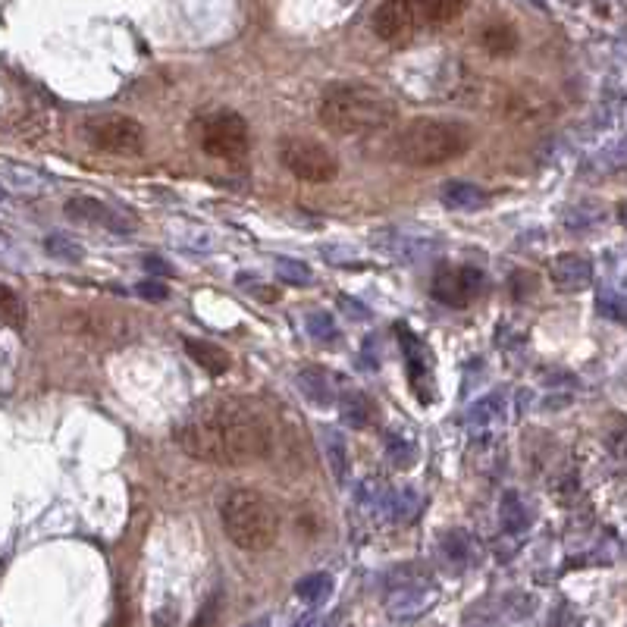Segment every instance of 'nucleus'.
Listing matches in <instances>:
<instances>
[{
  "instance_id": "obj_7",
  "label": "nucleus",
  "mask_w": 627,
  "mask_h": 627,
  "mask_svg": "<svg viewBox=\"0 0 627 627\" xmlns=\"http://www.w3.org/2000/svg\"><path fill=\"white\" fill-rule=\"evenodd\" d=\"M248 123L232 110H217L204 120L201 126V151L207 157L226 160V164H239L248 157Z\"/></svg>"
},
{
  "instance_id": "obj_11",
  "label": "nucleus",
  "mask_w": 627,
  "mask_h": 627,
  "mask_svg": "<svg viewBox=\"0 0 627 627\" xmlns=\"http://www.w3.org/2000/svg\"><path fill=\"white\" fill-rule=\"evenodd\" d=\"M370 26H374V35L380 41H389V44H399L417 32V22H414L408 0H383V4L374 10V16H370Z\"/></svg>"
},
{
  "instance_id": "obj_39",
  "label": "nucleus",
  "mask_w": 627,
  "mask_h": 627,
  "mask_svg": "<svg viewBox=\"0 0 627 627\" xmlns=\"http://www.w3.org/2000/svg\"><path fill=\"white\" fill-rule=\"evenodd\" d=\"M7 201V192H4V185H0V204H4Z\"/></svg>"
},
{
  "instance_id": "obj_28",
  "label": "nucleus",
  "mask_w": 627,
  "mask_h": 627,
  "mask_svg": "<svg viewBox=\"0 0 627 627\" xmlns=\"http://www.w3.org/2000/svg\"><path fill=\"white\" fill-rule=\"evenodd\" d=\"M44 248H48V254L57 261H69V264L85 261V248L69 236H48L44 239Z\"/></svg>"
},
{
  "instance_id": "obj_3",
  "label": "nucleus",
  "mask_w": 627,
  "mask_h": 627,
  "mask_svg": "<svg viewBox=\"0 0 627 627\" xmlns=\"http://www.w3.org/2000/svg\"><path fill=\"white\" fill-rule=\"evenodd\" d=\"M474 132L461 120H439V116H421L402 126L389 142L392 160L408 167H439L461 157L471 148Z\"/></svg>"
},
{
  "instance_id": "obj_5",
  "label": "nucleus",
  "mask_w": 627,
  "mask_h": 627,
  "mask_svg": "<svg viewBox=\"0 0 627 627\" xmlns=\"http://www.w3.org/2000/svg\"><path fill=\"white\" fill-rule=\"evenodd\" d=\"M439 590L421 565H402L386 577V612L396 621H414L433 609Z\"/></svg>"
},
{
  "instance_id": "obj_32",
  "label": "nucleus",
  "mask_w": 627,
  "mask_h": 627,
  "mask_svg": "<svg viewBox=\"0 0 627 627\" xmlns=\"http://www.w3.org/2000/svg\"><path fill=\"white\" fill-rule=\"evenodd\" d=\"M606 443H609L615 458L627 461V421H624V417H618V421H615V427L606 436Z\"/></svg>"
},
{
  "instance_id": "obj_33",
  "label": "nucleus",
  "mask_w": 627,
  "mask_h": 627,
  "mask_svg": "<svg viewBox=\"0 0 627 627\" xmlns=\"http://www.w3.org/2000/svg\"><path fill=\"white\" fill-rule=\"evenodd\" d=\"M220 606H223V596L214 593L211 599L204 602V609H201V615L195 618L192 627H217V621H220Z\"/></svg>"
},
{
  "instance_id": "obj_41",
  "label": "nucleus",
  "mask_w": 627,
  "mask_h": 627,
  "mask_svg": "<svg viewBox=\"0 0 627 627\" xmlns=\"http://www.w3.org/2000/svg\"><path fill=\"white\" fill-rule=\"evenodd\" d=\"M624 223H627V211H624Z\"/></svg>"
},
{
  "instance_id": "obj_17",
  "label": "nucleus",
  "mask_w": 627,
  "mask_h": 627,
  "mask_svg": "<svg viewBox=\"0 0 627 627\" xmlns=\"http://www.w3.org/2000/svg\"><path fill=\"white\" fill-rule=\"evenodd\" d=\"M79 336H95V339H126L129 336V327H126V320L120 317H113V314H79L76 320V327H73Z\"/></svg>"
},
{
  "instance_id": "obj_23",
  "label": "nucleus",
  "mask_w": 627,
  "mask_h": 627,
  "mask_svg": "<svg viewBox=\"0 0 627 627\" xmlns=\"http://www.w3.org/2000/svg\"><path fill=\"white\" fill-rule=\"evenodd\" d=\"M417 512H421V496H417L411 486L408 490H392L389 493V505H386V515H392L396 521H414Z\"/></svg>"
},
{
  "instance_id": "obj_38",
  "label": "nucleus",
  "mask_w": 627,
  "mask_h": 627,
  "mask_svg": "<svg viewBox=\"0 0 627 627\" xmlns=\"http://www.w3.org/2000/svg\"><path fill=\"white\" fill-rule=\"evenodd\" d=\"M245 627H270V618L264 615V618H258V621H251V624H245Z\"/></svg>"
},
{
  "instance_id": "obj_25",
  "label": "nucleus",
  "mask_w": 627,
  "mask_h": 627,
  "mask_svg": "<svg viewBox=\"0 0 627 627\" xmlns=\"http://www.w3.org/2000/svg\"><path fill=\"white\" fill-rule=\"evenodd\" d=\"M402 342L408 352V370H411L414 389H421L427 383V348L411 336V330H402Z\"/></svg>"
},
{
  "instance_id": "obj_10",
  "label": "nucleus",
  "mask_w": 627,
  "mask_h": 627,
  "mask_svg": "<svg viewBox=\"0 0 627 627\" xmlns=\"http://www.w3.org/2000/svg\"><path fill=\"white\" fill-rule=\"evenodd\" d=\"M486 276L474 267H449L433 280V298L449 308H468L474 298L483 295Z\"/></svg>"
},
{
  "instance_id": "obj_18",
  "label": "nucleus",
  "mask_w": 627,
  "mask_h": 627,
  "mask_svg": "<svg viewBox=\"0 0 627 627\" xmlns=\"http://www.w3.org/2000/svg\"><path fill=\"white\" fill-rule=\"evenodd\" d=\"M182 345H185V352H189V358L198 367H204L211 377H220V374H226V370H229V355L223 352L220 345L201 342V339H182Z\"/></svg>"
},
{
  "instance_id": "obj_21",
  "label": "nucleus",
  "mask_w": 627,
  "mask_h": 627,
  "mask_svg": "<svg viewBox=\"0 0 627 627\" xmlns=\"http://www.w3.org/2000/svg\"><path fill=\"white\" fill-rule=\"evenodd\" d=\"M480 41H483L486 54L508 57V54H515V48H518V32H515V26H508V22H493V26L483 29Z\"/></svg>"
},
{
  "instance_id": "obj_29",
  "label": "nucleus",
  "mask_w": 627,
  "mask_h": 627,
  "mask_svg": "<svg viewBox=\"0 0 627 627\" xmlns=\"http://www.w3.org/2000/svg\"><path fill=\"white\" fill-rule=\"evenodd\" d=\"M386 452H389L392 464H396V468H402V471L414 468V461H417V446L408 443V439L399 436V433H389L386 436Z\"/></svg>"
},
{
  "instance_id": "obj_22",
  "label": "nucleus",
  "mask_w": 627,
  "mask_h": 627,
  "mask_svg": "<svg viewBox=\"0 0 627 627\" xmlns=\"http://www.w3.org/2000/svg\"><path fill=\"white\" fill-rule=\"evenodd\" d=\"M333 593V577L323 574V571H314V574H305L295 584V596L301 602H308V606H320L323 599Z\"/></svg>"
},
{
  "instance_id": "obj_20",
  "label": "nucleus",
  "mask_w": 627,
  "mask_h": 627,
  "mask_svg": "<svg viewBox=\"0 0 627 627\" xmlns=\"http://www.w3.org/2000/svg\"><path fill=\"white\" fill-rule=\"evenodd\" d=\"M499 521H502V530L508 533V537H521V533H527V527H530V512H527L524 499H521L515 490H508V493L502 496Z\"/></svg>"
},
{
  "instance_id": "obj_19",
  "label": "nucleus",
  "mask_w": 627,
  "mask_h": 627,
  "mask_svg": "<svg viewBox=\"0 0 627 627\" xmlns=\"http://www.w3.org/2000/svg\"><path fill=\"white\" fill-rule=\"evenodd\" d=\"M339 417L345 427L364 430V427H370V421H374V402H370L364 392H345V396L339 399Z\"/></svg>"
},
{
  "instance_id": "obj_27",
  "label": "nucleus",
  "mask_w": 627,
  "mask_h": 627,
  "mask_svg": "<svg viewBox=\"0 0 627 627\" xmlns=\"http://www.w3.org/2000/svg\"><path fill=\"white\" fill-rule=\"evenodd\" d=\"M276 276H280V280L289 283V286H311L314 270L305 261H298V258H280V261H276Z\"/></svg>"
},
{
  "instance_id": "obj_26",
  "label": "nucleus",
  "mask_w": 627,
  "mask_h": 627,
  "mask_svg": "<svg viewBox=\"0 0 627 627\" xmlns=\"http://www.w3.org/2000/svg\"><path fill=\"white\" fill-rule=\"evenodd\" d=\"M327 458H330V471L339 483L348 480V449H345V439L342 433L336 430H327Z\"/></svg>"
},
{
  "instance_id": "obj_12",
  "label": "nucleus",
  "mask_w": 627,
  "mask_h": 627,
  "mask_svg": "<svg viewBox=\"0 0 627 627\" xmlns=\"http://www.w3.org/2000/svg\"><path fill=\"white\" fill-rule=\"evenodd\" d=\"M593 261L584 258V254H559V258L552 261V283L565 289V292H580L593 286Z\"/></svg>"
},
{
  "instance_id": "obj_24",
  "label": "nucleus",
  "mask_w": 627,
  "mask_h": 627,
  "mask_svg": "<svg viewBox=\"0 0 627 627\" xmlns=\"http://www.w3.org/2000/svg\"><path fill=\"white\" fill-rule=\"evenodd\" d=\"M0 323L13 330L26 327V305H22V298L4 283H0Z\"/></svg>"
},
{
  "instance_id": "obj_14",
  "label": "nucleus",
  "mask_w": 627,
  "mask_h": 627,
  "mask_svg": "<svg viewBox=\"0 0 627 627\" xmlns=\"http://www.w3.org/2000/svg\"><path fill=\"white\" fill-rule=\"evenodd\" d=\"M439 201L452 207V211H483V207L490 204V195H486V189H480L477 182L449 179L443 182V189H439Z\"/></svg>"
},
{
  "instance_id": "obj_37",
  "label": "nucleus",
  "mask_w": 627,
  "mask_h": 627,
  "mask_svg": "<svg viewBox=\"0 0 627 627\" xmlns=\"http://www.w3.org/2000/svg\"><path fill=\"white\" fill-rule=\"evenodd\" d=\"M292 627H323V615L320 612H308V615H301Z\"/></svg>"
},
{
  "instance_id": "obj_16",
  "label": "nucleus",
  "mask_w": 627,
  "mask_h": 627,
  "mask_svg": "<svg viewBox=\"0 0 627 627\" xmlns=\"http://www.w3.org/2000/svg\"><path fill=\"white\" fill-rule=\"evenodd\" d=\"M439 559L446 562L449 571H464L474 562V543L464 530H446L439 537Z\"/></svg>"
},
{
  "instance_id": "obj_1",
  "label": "nucleus",
  "mask_w": 627,
  "mask_h": 627,
  "mask_svg": "<svg viewBox=\"0 0 627 627\" xmlns=\"http://www.w3.org/2000/svg\"><path fill=\"white\" fill-rule=\"evenodd\" d=\"M176 446L204 464L242 468L261 461L273 449L267 417L242 399H217L189 414L173 433Z\"/></svg>"
},
{
  "instance_id": "obj_13",
  "label": "nucleus",
  "mask_w": 627,
  "mask_h": 627,
  "mask_svg": "<svg viewBox=\"0 0 627 627\" xmlns=\"http://www.w3.org/2000/svg\"><path fill=\"white\" fill-rule=\"evenodd\" d=\"M295 383H298L301 396H305L317 408H330L339 399V383H336V377L330 374L327 367H305V370H298Z\"/></svg>"
},
{
  "instance_id": "obj_35",
  "label": "nucleus",
  "mask_w": 627,
  "mask_h": 627,
  "mask_svg": "<svg viewBox=\"0 0 627 627\" xmlns=\"http://www.w3.org/2000/svg\"><path fill=\"white\" fill-rule=\"evenodd\" d=\"M145 270L154 273V276H173L176 273L164 258H154V254H148V258H145Z\"/></svg>"
},
{
  "instance_id": "obj_40",
  "label": "nucleus",
  "mask_w": 627,
  "mask_h": 627,
  "mask_svg": "<svg viewBox=\"0 0 627 627\" xmlns=\"http://www.w3.org/2000/svg\"><path fill=\"white\" fill-rule=\"evenodd\" d=\"M621 298H624V301H627V283H624V295H621Z\"/></svg>"
},
{
  "instance_id": "obj_15",
  "label": "nucleus",
  "mask_w": 627,
  "mask_h": 627,
  "mask_svg": "<svg viewBox=\"0 0 627 627\" xmlns=\"http://www.w3.org/2000/svg\"><path fill=\"white\" fill-rule=\"evenodd\" d=\"M414 13L417 29L421 26H446V22L458 19L464 10V0H408Z\"/></svg>"
},
{
  "instance_id": "obj_9",
  "label": "nucleus",
  "mask_w": 627,
  "mask_h": 627,
  "mask_svg": "<svg viewBox=\"0 0 627 627\" xmlns=\"http://www.w3.org/2000/svg\"><path fill=\"white\" fill-rule=\"evenodd\" d=\"M66 217L76 220V223H85V226H98V229H107L113 236H129L135 229V220L129 214H123L120 207L113 204H104L98 198H88V195H79V198H69L66 201Z\"/></svg>"
},
{
  "instance_id": "obj_34",
  "label": "nucleus",
  "mask_w": 627,
  "mask_h": 627,
  "mask_svg": "<svg viewBox=\"0 0 627 627\" xmlns=\"http://www.w3.org/2000/svg\"><path fill=\"white\" fill-rule=\"evenodd\" d=\"M135 295L145 298V301H164L170 295V289H167V283H160V280H145V283L135 286Z\"/></svg>"
},
{
  "instance_id": "obj_36",
  "label": "nucleus",
  "mask_w": 627,
  "mask_h": 627,
  "mask_svg": "<svg viewBox=\"0 0 627 627\" xmlns=\"http://www.w3.org/2000/svg\"><path fill=\"white\" fill-rule=\"evenodd\" d=\"M339 301H342V305H345V314H348V317H361V320H367V317H370V311H367V308L361 305V301H355V298H348V295H342Z\"/></svg>"
},
{
  "instance_id": "obj_2",
  "label": "nucleus",
  "mask_w": 627,
  "mask_h": 627,
  "mask_svg": "<svg viewBox=\"0 0 627 627\" xmlns=\"http://www.w3.org/2000/svg\"><path fill=\"white\" fill-rule=\"evenodd\" d=\"M320 123L339 135L377 132L396 123L399 107L386 91L367 82H336L323 91L317 107Z\"/></svg>"
},
{
  "instance_id": "obj_31",
  "label": "nucleus",
  "mask_w": 627,
  "mask_h": 627,
  "mask_svg": "<svg viewBox=\"0 0 627 627\" xmlns=\"http://www.w3.org/2000/svg\"><path fill=\"white\" fill-rule=\"evenodd\" d=\"M499 396H490V399H483V402H477V405H471V411H468V424L477 430V427H486L493 421V414L499 411Z\"/></svg>"
},
{
  "instance_id": "obj_6",
  "label": "nucleus",
  "mask_w": 627,
  "mask_h": 627,
  "mask_svg": "<svg viewBox=\"0 0 627 627\" xmlns=\"http://www.w3.org/2000/svg\"><path fill=\"white\" fill-rule=\"evenodd\" d=\"M82 132H85L91 148L107 151V154L132 157V154L145 151V129H142V123L132 120V116H126V113H98V116H91Z\"/></svg>"
},
{
  "instance_id": "obj_30",
  "label": "nucleus",
  "mask_w": 627,
  "mask_h": 627,
  "mask_svg": "<svg viewBox=\"0 0 627 627\" xmlns=\"http://www.w3.org/2000/svg\"><path fill=\"white\" fill-rule=\"evenodd\" d=\"M305 330H308V336L317 339V342H333V339L339 336L336 323H333V314H327V311H314V314H308Z\"/></svg>"
},
{
  "instance_id": "obj_8",
  "label": "nucleus",
  "mask_w": 627,
  "mask_h": 627,
  "mask_svg": "<svg viewBox=\"0 0 627 627\" xmlns=\"http://www.w3.org/2000/svg\"><path fill=\"white\" fill-rule=\"evenodd\" d=\"M280 160H283V167L295 179L311 182V185H327L339 173L336 157L323 148L320 142H314V138H298V135L283 138V142H280Z\"/></svg>"
},
{
  "instance_id": "obj_4",
  "label": "nucleus",
  "mask_w": 627,
  "mask_h": 627,
  "mask_svg": "<svg viewBox=\"0 0 627 627\" xmlns=\"http://www.w3.org/2000/svg\"><path fill=\"white\" fill-rule=\"evenodd\" d=\"M223 530L245 552H264L280 537V512L258 490H232L220 505Z\"/></svg>"
}]
</instances>
